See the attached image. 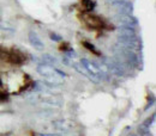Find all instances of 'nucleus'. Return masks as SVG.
Here are the masks:
<instances>
[{
    "label": "nucleus",
    "instance_id": "1",
    "mask_svg": "<svg viewBox=\"0 0 156 136\" xmlns=\"http://www.w3.org/2000/svg\"><path fill=\"white\" fill-rule=\"evenodd\" d=\"M0 60L10 63V65H15V66H22L25 63L27 56L23 51H20L17 48H11V49H6V48H1L0 47Z\"/></svg>",
    "mask_w": 156,
    "mask_h": 136
},
{
    "label": "nucleus",
    "instance_id": "2",
    "mask_svg": "<svg viewBox=\"0 0 156 136\" xmlns=\"http://www.w3.org/2000/svg\"><path fill=\"white\" fill-rule=\"evenodd\" d=\"M78 18L84 23V25L90 29V30H113V25H108L102 18H100L98 16L95 15H90V13H80L78 15Z\"/></svg>",
    "mask_w": 156,
    "mask_h": 136
},
{
    "label": "nucleus",
    "instance_id": "3",
    "mask_svg": "<svg viewBox=\"0 0 156 136\" xmlns=\"http://www.w3.org/2000/svg\"><path fill=\"white\" fill-rule=\"evenodd\" d=\"M114 8H117L118 11L122 12V13H130L132 11V5L125 0H119L114 2Z\"/></svg>",
    "mask_w": 156,
    "mask_h": 136
},
{
    "label": "nucleus",
    "instance_id": "4",
    "mask_svg": "<svg viewBox=\"0 0 156 136\" xmlns=\"http://www.w3.org/2000/svg\"><path fill=\"white\" fill-rule=\"evenodd\" d=\"M95 6H96V4L93 0H80L79 1V10H80V12H84V13L91 12L95 8Z\"/></svg>",
    "mask_w": 156,
    "mask_h": 136
},
{
    "label": "nucleus",
    "instance_id": "5",
    "mask_svg": "<svg viewBox=\"0 0 156 136\" xmlns=\"http://www.w3.org/2000/svg\"><path fill=\"white\" fill-rule=\"evenodd\" d=\"M82 45H83L87 50H89L90 53H93L94 55H96V56H100V55H101V53L96 49V47H95L94 44H91L90 42H88V41H83V42H82Z\"/></svg>",
    "mask_w": 156,
    "mask_h": 136
},
{
    "label": "nucleus",
    "instance_id": "6",
    "mask_svg": "<svg viewBox=\"0 0 156 136\" xmlns=\"http://www.w3.org/2000/svg\"><path fill=\"white\" fill-rule=\"evenodd\" d=\"M29 37H30V42H31V44H33V45H35V48H37V49H42V43H41V41L39 39V37H37L34 32H30Z\"/></svg>",
    "mask_w": 156,
    "mask_h": 136
},
{
    "label": "nucleus",
    "instance_id": "7",
    "mask_svg": "<svg viewBox=\"0 0 156 136\" xmlns=\"http://www.w3.org/2000/svg\"><path fill=\"white\" fill-rule=\"evenodd\" d=\"M59 50H60V51H69V50H71L70 43H67V42H62V43H60V45H59Z\"/></svg>",
    "mask_w": 156,
    "mask_h": 136
},
{
    "label": "nucleus",
    "instance_id": "8",
    "mask_svg": "<svg viewBox=\"0 0 156 136\" xmlns=\"http://www.w3.org/2000/svg\"><path fill=\"white\" fill-rule=\"evenodd\" d=\"M7 99H9V93H7L6 91H4V90L0 88V103L6 101Z\"/></svg>",
    "mask_w": 156,
    "mask_h": 136
},
{
    "label": "nucleus",
    "instance_id": "9",
    "mask_svg": "<svg viewBox=\"0 0 156 136\" xmlns=\"http://www.w3.org/2000/svg\"><path fill=\"white\" fill-rule=\"evenodd\" d=\"M51 38L53 39V41H59L61 37H60V36H58V35H55V34H51Z\"/></svg>",
    "mask_w": 156,
    "mask_h": 136
},
{
    "label": "nucleus",
    "instance_id": "10",
    "mask_svg": "<svg viewBox=\"0 0 156 136\" xmlns=\"http://www.w3.org/2000/svg\"><path fill=\"white\" fill-rule=\"evenodd\" d=\"M2 86V81H1V79H0V87Z\"/></svg>",
    "mask_w": 156,
    "mask_h": 136
},
{
    "label": "nucleus",
    "instance_id": "11",
    "mask_svg": "<svg viewBox=\"0 0 156 136\" xmlns=\"http://www.w3.org/2000/svg\"><path fill=\"white\" fill-rule=\"evenodd\" d=\"M108 1H113V2H115V1H119V0H108Z\"/></svg>",
    "mask_w": 156,
    "mask_h": 136
}]
</instances>
